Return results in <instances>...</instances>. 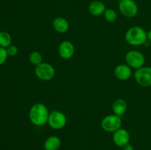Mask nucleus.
<instances>
[{
  "instance_id": "obj_14",
  "label": "nucleus",
  "mask_w": 151,
  "mask_h": 150,
  "mask_svg": "<svg viewBox=\"0 0 151 150\" xmlns=\"http://www.w3.org/2000/svg\"><path fill=\"white\" fill-rule=\"evenodd\" d=\"M61 146L60 138L56 135H52L47 138L44 141V150H58Z\"/></svg>"
},
{
  "instance_id": "obj_1",
  "label": "nucleus",
  "mask_w": 151,
  "mask_h": 150,
  "mask_svg": "<svg viewBox=\"0 0 151 150\" xmlns=\"http://www.w3.org/2000/svg\"><path fill=\"white\" fill-rule=\"evenodd\" d=\"M50 116L48 108L43 103H35L29 109V119L37 126H44L47 123Z\"/></svg>"
},
{
  "instance_id": "obj_11",
  "label": "nucleus",
  "mask_w": 151,
  "mask_h": 150,
  "mask_svg": "<svg viewBox=\"0 0 151 150\" xmlns=\"http://www.w3.org/2000/svg\"><path fill=\"white\" fill-rule=\"evenodd\" d=\"M114 75L119 80H127L132 75V69L128 64H119L115 67Z\"/></svg>"
},
{
  "instance_id": "obj_20",
  "label": "nucleus",
  "mask_w": 151,
  "mask_h": 150,
  "mask_svg": "<svg viewBox=\"0 0 151 150\" xmlns=\"http://www.w3.org/2000/svg\"><path fill=\"white\" fill-rule=\"evenodd\" d=\"M6 49H7L8 56H11V57L16 55L19 52V49L17 48V46H16L15 45H12V44L9 46Z\"/></svg>"
},
{
  "instance_id": "obj_7",
  "label": "nucleus",
  "mask_w": 151,
  "mask_h": 150,
  "mask_svg": "<svg viewBox=\"0 0 151 150\" xmlns=\"http://www.w3.org/2000/svg\"><path fill=\"white\" fill-rule=\"evenodd\" d=\"M49 126L53 129H61L66 126L67 119L63 113L59 110H54L50 113L48 119Z\"/></svg>"
},
{
  "instance_id": "obj_4",
  "label": "nucleus",
  "mask_w": 151,
  "mask_h": 150,
  "mask_svg": "<svg viewBox=\"0 0 151 150\" xmlns=\"http://www.w3.org/2000/svg\"><path fill=\"white\" fill-rule=\"evenodd\" d=\"M125 61L127 64L136 70L144 66L145 63V57L144 54L137 50H131L125 54Z\"/></svg>"
},
{
  "instance_id": "obj_17",
  "label": "nucleus",
  "mask_w": 151,
  "mask_h": 150,
  "mask_svg": "<svg viewBox=\"0 0 151 150\" xmlns=\"http://www.w3.org/2000/svg\"><path fill=\"white\" fill-rule=\"evenodd\" d=\"M29 60L33 66H38L41 63H43L42 54L39 51H32L29 55Z\"/></svg>"
},
{
  "instance_id": "obj_21",
  "label": "nucleus",
  "mask_w": 151,
  "mask_h": 150,
  "mask_svg": "<svg viewBox=\"0 0 151 150\" xmlns=\"http://www.w3.org/2000/svg\"><path fill=\"white\" fill-rule=\"evenodd\" d=\"M122 148H123V150H134V146H133V145H131L130 143L129 144H126L125 146H124Z\"/></svg>"
},
{
  "instance_id": "obj_23",
  "label": "nucleus",
  "mask_w": 151,
  "mask_h": 150,
  "mask_svg": "<svg viewBox=\"0 0 151 150\" xmlns=\"http://www.w3.org/2000/svg\"><path fill=\"white\" fill-rule=\"evenodd\" d=\"M117 1H119H119H122V0H117Z\"/></svg>"
},
{
  "instance_id": "obj_8",
  "label": "nucleus",
  "mask_w": 151,
  "mask_h": 150,
  "mask_svg": "<svg viewBox=\"0 0 151 150\" xmlns=\"http://www.w3.org/2000/svg\"><path fill=\"white\" fill-rule=\"evenodd\" d=\"M119 10L124 16L134 18L138 13V5L135 0H122L119 3Z\"/></svg>"
},
{
  "instance_id": "obj_16",
  "label": "nucleus",
  "mask_w": 151,
  "mask_h": 150,
  "mask_svg": "<svg viewBox=\"0 0 151 150\" xmlns=\"http://www.w3.org/2000/svg\"><path fill=\"white\" fill-rule=\"evenodd\" d=\"M11 35L5 31H1L0 32V46L7 49L9 46L11 45Z\"/></svg>"
},
{
  "instance_id": "obj_13",
  "label": "nucleus",
  "mask_w": 151,
  "mask_h": 150,
  "mask_svg": "<svg viewBox=\"0 0 151 150\" xmlns=\"http://www.w3.org/2000/svg\"><path fill=\"white\" fill-rule=\"evenodd\" d=\"M106 10V5L104 3L98 0L91 1L88 6V11L90 14L94 16H99L102 14H104Z\"/></svg>"
},
{
  "instance_id": "obj_5",
  "label": "nucleus",
  "mask_w": 151,
  "mask_h": 150,
  "mask_svg": "<svg viewBox=\"0 0 151 150\" xmlns=\"http://www.w3.org/2000/svg\"><path fill=\"white\" fill-rule=\"evenodd\" d=\"M35 74L37 77L42 81L51 80L55 75V68L48 63H41L35 66Z\"/></svg>"
},
{
  "instance_id": "obj_6",
  "label": "nucleus",
  "mask_w": 151,
  "mask_h": 150,
  "mask_svg": "<svg viewBox=\"0 0 151 150\" xmlns=\"http://www.w3.org/2000/svg\"><path fill=\"white\" fill-rule=\"evenodd\" d=\"M134 79L136 82L142 87L151 86V67L142 66L137 69L134 73Z\"/></svg>"
},
{
  "instance_id": "obj_9",
  "label": "nucleus",
  "mask_w": 151,
  "mask_h": 150,
  "mask_svg": "<svg viewBox=\"0 0 151 150\" xmlns=\"http://www.w3.org/2000/svg\"><path fill=\"white\" fill-rule=\"evenodd\" d=\"M113 141L115 145L119 147H123L130 142V134L127 129L121 127L115 131L113 134Z\"/></svg>"
},
{
  "instance_id": "obj_15",
  "label": "nucleus",
  "mask_w": 151,
  "mask_h": 150,
  "mask_svg": "<svg viewBox=\"0 0 151 150\" xmlns=\"http://www.w3.org/2000/svg\"><path fill=\"white\" fill-rule=\"evenodd\" d=\"M127 108H128L127 102L122 99H117L114 101L113 104H112V110H113L114 114L117 115L119 116L125 114Z\"/></svg>"
},
{
  "instance_id": "obj_24",
  "label": "nucleus",
  "mask_w": 151,
  "mask_h": 150,
  "mask_svg": "<svg viewBox=\"0 0 151 150\" xmlns=\"http://www.w3.org/2000/svg\"><path fill=\"white\" fill-rule=\"evenodd\" d=\"M135 1H136V0H135Z\"/></svg>"
},
{
  "instance_id": "obj_18",
  "label": "nucleus",
  "mask_w": 151,
  "mask_h": 150,
  "mask_svg": "<svg viewBox=\"0 0 151 150\" xmlns=\"http://www.w3.org/2000/svg\"><path fill=\"white\" fill-rule=\"evenodd\" d=\"M104 17L108 22H114L117 19V13L113 9L108 8L104 12Z\"/></svg>"
},
{
  "instance_id": "obj_2",
  "label": "nucleus",
  "mask_w": 151,
  "mask_h": 150,
  "mask_svg": "<svg viewBox=\"0 0 151 150\" xmlns=\"http://www.w3.org/2000/svg\"><path fill=\"white\" fill-rule=\"evenodd\" d=\"M126 42L134 46L143 45L147 41V32L142 26H134L128 29L125 35Z\"/></svg>"
},
{
  "instance_id": "obj_22",
  "label": "nucleus",
  "mask_w": 151,
  "mask_h": 150,
  "mask_svg": "<svg viewBox=\"0 0 151 150\" xmlns=\"http://www.w3.org/2000/svg\"><path fill=\"white\" fill-rule=\"evenodd\" d=\"M147 41L151 42V29L147 32Z\"/></svg>"
},
{
  "instance_id": "obj_3",
  "label": "nucleus",
  "mask_w": 151,
  "mask_h": 150,
  "mask_svg": "<svg viewBox=\"0 0 151 150\" xmlns=\"http://www.w3.org/2000/svg\"><path fill=\"white\" fill-rule=\"evenodd\" d=\"M101 126L106 132L114 133L122 126V119L117 115H108L102 120Z\"/></svg>"
},
{
  "instance_id": "obj_12",
  "label": "nucleus",
  "mask_w": 151,
  "mask_h": 150,
  "mask_svg": "<svg viewBox=\"0 0 151 150\" xmlns=\"http://www.w3.org/2000/svg\"><path fill=\"white\" fill-rule=\"evenodd\" d=\"M52 27L59 33H65L69 29V24L66 19L63 17H57L53 20Z\"/></svg>"
},
{
  "instance_id": "obj_19",
  "label": "nucleus",
  "mask_w": 151,
  "mask_h": 150,
  "mask_svg": "<svg viewBox=\"0 0 151 150\" xmlns=\"http://www.w3.org/2000/svg\"><path fill=\"white\" fill-rule=\"evenodd\" d=\"M7 57H8V54H7L6 48L0 46V66L5 63Z\"/></svg>"
},
{
  "instance_id": "obj_10",
  "label": "nucleus",
  "mask_w": 151,
  "mask_h": 150,
  "mask_svg": "<svg viewBox=\"0 0 151 150\" xmlns=\"http://www.w3.org/2000/svg\"><path fill=\"white\" fill-rule=\"evenodd\" d=\"M58 54L64 60L72 58L75 54V46L69 41H63L58 46Z\"/></svg>"
}]
</instances>
